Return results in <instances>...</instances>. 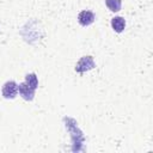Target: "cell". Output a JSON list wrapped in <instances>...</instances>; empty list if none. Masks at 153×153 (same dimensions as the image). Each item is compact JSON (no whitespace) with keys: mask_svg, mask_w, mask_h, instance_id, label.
<instances>
[{"mask_svg":"<svg viewBox=\"0 0 153 153\" xmlns=\"http://www.w3.org/2000/svg\"><path fill=\"white\" fill-rule=\"evenodd\" d=\"M1 92H2V96L6 99H13L18 93V84L16 81H13V80L6 81L2 85Z\"/></svg>","mask_w":153,"mask_h":153,"instance_id":"obj_1","label":"cell"},{"mask_svg":"<svg viewBox=\"0 0 153 153\" xmlns=\"http://www.w3.org/2000/svg\"><path fill=\"white\" fill-rule=\"evenodd\" d=\"M94 67V62H93V59L91 56H82L79 62L75 65V71L79 72V73H82L85 71H88V69H92Z\"/></svg>","mask_w":153,"mask_h":153,"instance_id":"obj_2","label":"cell"},{"mask_svg":"<svg viewBox=\"0 0 153 153\" xmlns=\"http://www.w3.org/2000/svg\"><path fill=\"white\" fill-rule=\"evenodd\" d=\"M78 22L82 26H88L94 22V14L91 11H87V10L81 11L78 14Z\"/></svg>","mask_w":153,"mask_h":153,"instance_id":"obj_3","label":"cell"},{"mask_svg":"<svg viewBox=\"0 0 153 153\" xmlns=\"http://www.w3.org/2000/svg\"><path fill=\"white\" fill-rule=\"evenodd\" d=\"M18 90H19L20 96H22L25 100H32V99H33V96H35V91H36V90H33L32 87H30L25 81L18 85Z\"/></svg>","mask_w":153,"mask_h":153,"instance_id":"obj_4","label":"cell"},{"mask_svg":"<svg viewBox=\"0 0 153 153\" xmlns=\"http://www.w3.org/2000/svg\"><path fill=\"white\" fill-rule=\"evenodd\" d=\"M111 27L114 29V31H116L118 33L122 32L124 30V27H126V20H124V18L123 17H120V16L114 17L111 19Z\"/></svg>","mask_w":153,"mask_h":153,"instance_id":"obj_5","label":"cell"},{"mask_svg":"<svg viewBox=\"0 0 153 153\" xmlns=\"http://www.w3.org/2000/svg\"><path fill=\"white\" fill-rule=\"evenodd\" d=\"M105 5L111 12H118L121 10L122 1L121 0H105Z\"/></svg>","mask_w":153,"mask_h":153,"instance_id":"obj_6","label":"cell"},{"mask_svg":"<svg viewBox=\"0 0 153 153\" xmlns=\"http://www.w3.org/2000/svg\"><path fill=\"white\" fill-rule=\"evenodd\" d=\"M25 82H26L30 87H32L33 90H36L37 86H38V80H37V76H36L35 73H29V74H26V75H25Z\"/></svg>","mask_w":153,"mask_h":153,"instance_id":"obj_7","label":"cell"}]
</instances>
